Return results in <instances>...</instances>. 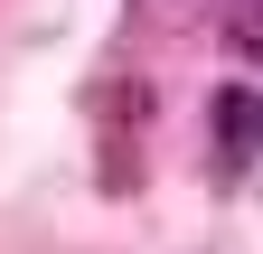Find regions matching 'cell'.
Listing matches in <instances>:
<instances>
[{
	"label": "cell",
	"instance_id": "cell-1",
	"mask_svg": "<svg viewBox=\"0 0 263 254\" xmlns=\"http://www.w3.org/2000/svg\"><path fill=\"white\" fill-rule=\"evenodd\" d=\"M207 122H216V170H245L254 151H263V94L254 85H226Z\"/></svg>",
	"mask_w": 263,
	"mask_h": 254
},
{
	"label": "cell",
	"instance_id": "cell-2",
	"mask_svg": "<svg viewBox=\"0 0 263 254\" xmlns=\"http://www.w3.org/2000/svg\"><path fill=\"white\" fill-rule=\"evenodd\" d=\"M226 47L263 66V0H235V10H226Z\"/></svg>",
	"mask_w": 263,
	"mask_h": 254
}]
</instances>
